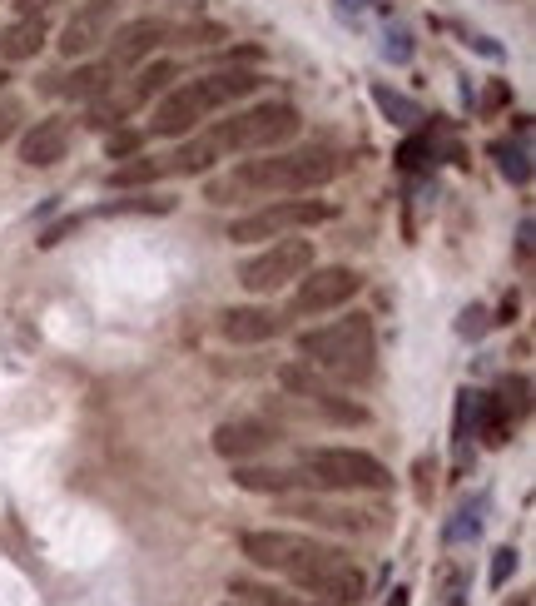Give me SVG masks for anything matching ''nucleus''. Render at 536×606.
<instances>
[{"label":"nucleus","instance_id":"nucleus-1","mask_svg":"<svg viewBox=\"0 0 536 606\" xmlns=\"http://www.w3.org/2000/svg\"><path fill=\"white\" fill-rule=\"evenodd\" d=\"M244 557L264 572L288 577L298 592H308L318 606H358L368 592V577L343 547H328L303 532H244Z\"/></svg>","mask_w":536,"mask_h":606},{"label":"nucleus","instance_id":"nucleus-2","mask_svg":"<svg viewBox=\"0 0 536 606\" xmlns=\"http://www.w3.org/2000/svg\"><path fill=\"white\" fill-rule=\"evenodd\" d=\"M338 169H343V159H338V150H328V145L268 150V154H259V159L234 164L224 179H214V184H209V199H214V204H234L239 194H303V189L328 184Z\"/></svg>","mask_w":536,"mask_h":606},{"label":"nucleus","instance_id":"nucleus-3","mask_svg":"<svg viewBox=\"0 0 536 606\" xmlns=\"http://www.w3.org/2000/svg\"><path fill=\"white\" fill-rule=\"evenodd\" d=\"M298 353L308 368L343 378V383H368L373 378V358H378V338H373V318L368 313H348L333 323H318L308 333H298Z\"/></svg>","mask_w":536,"mask_h":606},{"label":"nucleus","instance_id":"nucleus-4","mask_svg":"<svg viewBox=\"0 0 536 606\" xmlns=\"http://www.w3.org/2000/svg\"><path fill=\"white\" fill-rule=\"evenodd\" d=\"M259 85H264V80H259L254 70H219V75H204V80L174 85V90L154 105L149 130H154V135H164V140H179V135H189L194 125H204L214 110H224V105H234V100L254 95Z\"/></svg>","mask_w":536,"mask_h":606},{"label":"nucleus","instance_id":"nucleus-5","mask_svg":"<svg viewBox=\"0 0 536 606\" xmlns=\"http://www.w3.org/2000/svg\"><path fill=\"white\" fill-rule=\"evenodd\" d=\"M298 110L293 105H283V100H268V105H254V110H244V115H234V120H224V125H214V130H204L209 140H214V150L219 159L224 154H268V150H283L293 135H298Z\"/></svg>","mask_w":536,"mask_h":606},{"label":"nucleus","instance_id":"nucleus-6","mask_svg":"<svg viewBox=\"0 0 536 606\" xmlns=\"http://www.w3.org/2000/svg\"><path fill=\"white\" fill-rule=\"evenodd\" d=\"M303 472L318 487H338V492H383L393 482V472L378 457L358 453V448H318V453H303Z\"/></svg>","mask_w":536,"mask_h":606},{"label":"nucleus","instance_id":"nucleus-7","mask_svg":"<svg viewBox=\"0 0 536 606\" xmlns=\"http://www.w3.org/2000/svg\"><path fill=\"white\" fill-rule=\"evenodd\" d=\"M328 214H333V209L318 204V199H273L264 209L234 219V224H229V239H234V244H259V239H278V234H293V229H313V224H323Z\"/></svg>","mask_w":536,"mask_h":606},{"label":"nucleus","instance_id":"nucleus-8","mask_svg":"<svg viewBox=\"0 0 536 606\" xmlns=\"http://www.w3.org/2000/svg\"><path fill=\"white\" fill-rule=\"evenodd\" d=\"M308 269H313V244H308V239H288V234H278L259 259L244 264L239 284H244L249 294H278V289H288L293 279H303Z\"/></svg>","mask_w":536,"mask_h":606},{"label":"nucleus","instance_id":"nucleus-9","mask_svg":"<svg viewBox=\"0 0 536 606\" xmlns=\"http://www.w3.org/2000/svg\"><path fill=\"white\" fill-rule=\"evenodd\" d=\"M278 383H283L293 398H303L308 408H318L323 418H333V423H348V428H353V423H368V413H363L353 398H343L328 378H318L308 363H288V368H278Z\"/></svg>","mask_w":536,"mask_h":606},{"label":"nucleus","instance_id":"nucleus-10","mask_svg":"<svg viewBox=\"0 0 536 606\" xmlns=\"http://www.w3.org/2000/svg\"><path fill=\"white\" fill-rule=\"evenodd\" d=\"M358 289H363V274H353V269H343V264H333V269H308V274L298 279L293 313H298V318L333 313V308H343V303L353 299Z\"/></svg>","mask_w":536,"mask_h":606},{"label":"nucleus","instance_id":"nucleus-11","mask_svg":"<svg viewBox=\"0 0 536 606\" xmlns=\"http://www.w3.org/2000/svg\"><path fill=\"white\" fill-rule=\"evenodd\" d=\"M115 20H120V0H80L75 15H70L65 30H60V55H65V60H80V55L100 50V45L110 40Z\"/></svg>","mask_w":536,"mask_h":606},{"label":"nucleus","instance_id":"nucleus-12","mask_svg":"<svg viewBox=\"0 0 536 606\" xmlns=\"http://www.w3.org/2000/svg\"><path fill=\"white\" fill-rule=\"evenodd\" d=\"M273 443H278V433H273L268 423H259V418H239V423H219V428H214V453L229 457V462L268 453Z\"/></svg>","mask_w":536,"mask_h":606},{"label":"nucleus","instance_id":"nucleus-13","mask_svg":"<svg viewBox=\"0 0 536 606\" xmlns=\"http://www.w3.org/2000/svg\"><path fill=\"white\" fill-rule=\"evenodd\" d=\"M169 35V25H159V20H130L125 30H115V45H110V75H120V70H130L139 65L144 55H154V45Z\"/></svg>","mask_w":536,"mask_h":606},{"label":"nucleus","instance_id":"nucleus-14","mask_svg":"<svg viewBox=\"0 0 536 606\" xmlns=\"http://www.w3.org/2000/svg\"><path fill=\"white\" fill-rule=\"evenodd\" d=\"M283 328H288V318L273 313V308H229L224 323H219V333H224L229 343H268V338H278Z\"/></svg>","mask_w":536,"mask_h":606},{"label":"nucleus","instance_id":"nucleus-15","mask_svg":"<svg viewBox=\"0 0 536 606\" xmlns=\"http://www.w3.org/2000/svg\"><path fill=\"white\" fill-rule=\"evenodd\" d=\"M65 150H70V125H65V120H35V130L20 140V159H25L30 169L60 164Z\"/></svg>","mask_w":536,"mask_h":606},{"label":"nucleus","instance_id":"nucleus-16","mask_svg":"<svg viewBox=\"0 0 536 606\" xmlns=\"http://www.w3.org/2000/svg\"><path fill=\"white\" fill-rule=\"evenodd\" d=\"M234 482L244 492H288V487H313L318 492V482L308 472H268V467H244V462H234Z\"/></svg>","mask_w":536,"mask_h":606},{"label":"nucleus","instance_id":"nucleus-17","mask_svg":"<svg viewBox=\"0 0 536 606\" xmlns=\"http://www.w3.org/2000/svg\"><path fill=\"white\" fill-rule=\"evenodd\" d=\"M45 35H50V30H45L40 15H20V20L0 35V50H5V60H30V55L45 45Z\"/></svg>","mask_w":536,"mask_h":606},{"label":"nucleus","instance_id":"nucleus-18","mask_svg":"<svg viewBox=\"0 0 536 606\" xmlns=\"http://www.w3.org/2000/svg\"><path fill=\"white\" fill-rule=\"evenodd\" d=\"M373 105L388 115V125H398V130H412V125H422L427 115H422V105L417 100H407L402 90L393 85H373Z\"/></svg>","mask_w":536,"mask_h":606},{"label":"nucleus","instance_id":"nucleus-19","mask_svg":"<svg viewBox=\"0 0 536 606\" xmlns=\"http://www.w3.org/2000/svg\"><path fill=\"white\" fill-rule=\"evenodd\" d=\"M169 80H174V65L169 60H154V65H144L139 70V80H134L130 90H125V105H144V100H154V90H169Z\"/></svg>","mask_w":536,"mask_h":606},{"label":"nucleus","instance_id":"nucleus-20","mask_svg":"<svg viewBox=\"0 0 536 606\" xmlns=\"http://www.w3.org/2000/svg\"><path fill=\"white\" fill-rule=\"evenodd\" d=\"M105 85H110V65H85V70L70 75L65 95H75V100H95V95H105Z\"/></svg>","mask_w":536,"mask_h":606},{"label":"nucleus","instance_id":"nucleus-21","mask_svg":"<svg viewBox=\"0 0 536 606\" xmlns=\"http://www.w3.org/2000/svg\"><path fill=\"white\" fill-rule=\"evenodd\" d=\"M492 154H497V164H502V174H507L512 184H527V179H532L527 145H492Z\"/></svg>","mask_w":536,"mask_h":606},{"label":"nucleus","instance_id":"nucleus-22","mask_svg":"<svg viewBox=\"0 0 536 606\" xmlns=\"http://www.w3.org/2000/svg\"><path fill=\"white\" fill-rule=\"evenodd\" d=\"M174 199H154V194H139V199H110L100 214H169Z\"/></svg>","mask_w":536,"mask_h":606},{"label":"nucleus","instance_id":"nucleus-23","mask_svg":"<svg viewBox=\"0 0 536 606\" xmlns=\"http://www.w3.org/2000/svg\"><path fill=\"white\" fill-rule=\"evenodd\" d=\"M159 174V164L154 159H134V164H125V169H115L110 174V189H134V184H149Z\"/></svg>","mask_w":536,"mask_h":606},{"label":"nucleus","instance_id":"nucleus-24","mask_svg":"<svg viewBox=\"0 0 536 606\" xmlns=\"http://www.w3.org/2000/svg\"><path fill=\"white\" fill-rule=\"evenodd\" d=\"M497 403H502L507 413H517V418H522V413L532 408V378H507V388H502V398H497Z\"/></svg>","mask_w":536,"mask_h":606},{"label":"nucleus","instance_id":"nucleus-25","mask_svg":"<svg viewBox=\"0 0 536 606\" xmlns=\"http://www.w3.org/2000/svg\"><path fill=\"white\" fill-rule=\"evenodd\" d=\"M139 145H144L139 130H115V135L105 140V154H110V159H130V154H139Z\"/></svg>","mask_w":536,"mask_h":606},{"label":"nucleus","instance_id":"nucleus-26","mask_svg":"<svg viewBox=\"0 0 536 606\" xmlns=\"http://www.w3.org/2000/svg\"><path fill=\"white\" fill-rule=\"evenodd\" d=\"M512 572H517V552H512V547H497V552H492V577H487V582H492V587H507Z\"/></svg>","mask_w":536,"mask_h":606},{"label":"nucleus","instance_id":"nucleus-27","mask_svg":"<svg viewBox=\"0 0 536 606\" xmlns=\"http://www.w3.org/2000/svg\"><path fill=\"white\" fill-rule=\"evenodd\" d=\"M457 333H462V338H482V333H487V308L472 303V308L457 318Z\"/></svg>","mask_w":536,"mask_h":606},{"label":"nucleus","instance_id":"nucleus-28","mask_svg":"<svg viewBox=\"0 0 536 606\" xmlns=\"http://www.w3.org/2000/svg\"><path fill=\"white\" fill-rule=\"evenodd\" d=\"M383 55H388V60H412V35H407V30H388V45H383Z\"/></svg>","mask_w":536,"mask_h":606},{"label":"nucleus","instance_id":"nucleus-29","mask_svg":"<svg viewBox=\"0 0 536 606\" xmlns=\"http://www.w3.org/2000/svg\"><path fill=\"white\" fill-rule=\"evenodd\" d=\"M462 537H477V517L472 512H457V522L447 527V542H462Z\"/></svg>","mask_w":536,"mask_h":606},{"label":"nucleus","instance_id":"nucleus-30","mask_svg":"<svg viewBox=\"0 0 536 606\" xmlns=\"http://www.w3.org/2000/svg\"><path fill=\"white\" fill-rule=\"evenodd\" d=\"M75 224H80V219H65V224H55V229H45V239H40V244H45V249H50V244H60V239H65V234L75 229Z\"/></svg>","mask_w":536,"mask_h":606},{"label":"nucleus","instance_id":"nucleus-31","mask_svg":"<svg viewBox=\"0 0 536 606\" xmlns=\"http://www.w3.org/2000/svg\"><path fill=\"white\" fill-rule=\"evenodd\" d=\"M517 249H522V259H532V219H522V229H517Z\"/></svg>","mask_w":536,"mask_h":606},{"label":"nucleus","instance_id":"nucleus-32","mask_svg":"<svg viewBox=\"0 0 536 606\" xmlns=\"http://www.w3.org/2000/svg\"><path fill=\"white\" fill-rule=\"evenodd\" d=\"M10 135H15V110L0 105V140H10Z\"/></svg>","mask_w":536,"mask_h":606},{"label":"nucleus","instance_id":"nucleus-33","mask_svg":"<svg viewBox=\"0 0 536 606\" xmlns=\"http://www.w3.org/2000/svg\"><path fill=\"white\" fill-rule=\"evenodd\" d=\"M35 5H55V0H20V10H25V15H30Z\"/></svg>","mask_w":536,"mask_h":606},{"label":"nucleus","instance_id":"nucleus-34","mask_svg":"<svg viewBox=\"0 0 536 606\" xmlns=\"http://www.w3.org/2000/svg\"><path fill=\"white\" fill-rule=\"evenodd\" d=\"M388 606H407V592L398 587V592H393V602H388Z\"/></svg>","mask_w":536,"mask_h":606},{"label":"nucleus","instance_id":"nucleus-35","mask_svg":"<svg viewBox=\"0 0 536 606\" xmlns=\"http://www.w3.org/2000/svg\"><path fill=\"white\" fill-rule=\"evenodd\" d=\"M512 606H532V597H512Z\"/></svg>","mask_w":536,"mask_h":606},{"label":"nucleus","instance_id":"nucleus-36","mask_svg":"<svg viewBox=\"0 0 536 606\" xmlns=\"http://www.w3.org/2000/svg\"><path fill=\"white\" fill-rule=\"evenodd\" d=\"M5 80H10V75H5V70H0V85H5Z\"/></svg>","mask_w":536,"mask_h":606}]
</instances>
